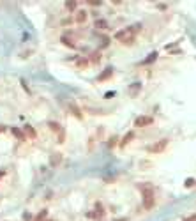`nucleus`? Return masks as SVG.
Returning a JSON list of instances; mask_svg holds the SVG:
<instances>
[{
    "mask_svg": "<svg viewBox=\"0 0 196 221\" xmlns=\"http://www.w3.org/2000/svg\"><path fill=\"white\" fill-rule=\"evenodd\" d=\"M138 25H134V27H129L125 28V30H120V32L115 34V39L117 41H120L122 44H125V46H131V44L134 43V39H136V32L134 30H138Z\"/></svg>",
    "mask_w": 196,
    "mask_h": 221,
    "instance_id": "f257e3e1",
    "label": "nucleus"
},
{
    "mask_svg": "<svg viewBox=\"0 0 196 221\" xmlns=\"http://www.w3.org/2000/svg\"><path fill=\"white\" fill-rule=\"evenodd\" d=\"M142 195H143V207H145V209H152L154 202H156V198H154V188H150V186H143Z\"/></svg>",
    "mask_w": 196,
    "mask_h": 221,
    "instance_id": "f03ea898",
    "label": "nucleus"
},
{
    "mask_svg": "<svg viewBox=\"0 0 196 221\" xmlns=\"http://www.w3.org/2000/svg\"><path fill=\"white\" fill-rule=\"evenodd\" d=\"M166 145H168V140H159L157 143L147 147V150L148 152H154V154H159V152H163V150L166 149Z\"/></svg>",
    "mask_w": 196,
    "mask_h": 221,
    "instance_id": "7ed1b4c3",
    "label": "nucleus"
},
{
    "mask_svg": "<svg viewBox=\"0 0 196 221\" xmlns=\"http://www.w3.org/2000/svg\"><path fill=\"white\" fill-rule=\"evenodd\" d=\"M152 122H154V117L143 115V117H138L136 120H134V126H136V127H145V126H150Z\"/></svg>",
    "mask_w": 196,
    "mask_h": 221,
    "instance_id": "20e7f679",
    "label": "nucleus"
},
{
    "mask_svg": "<svg viewBox=\"0 0 196 221\" xmlns=\"http://www.w3.org/2000/svg\"><path fill=\"white\" fill-rule=\"evenodd\" d=\"M48 126H49V129H51L53 133H58V140H60V142H64V129L60 127V124H57V122H49Z\"/></svg>",
    "mask_w": 196,
    "mask_h": 221,
    "instance_id": "39448f33",
    "label": "nucleus"
},
{
    "mask_svg": "<svg viewBox=\"0 0 196 221\" xmlns=\"http://www.w3.org/2000/svg\"><path fill=\"white\" fill-rule=\"evenodd\" d=\"M111 74H113V69H111V67L104 69L103 74H101V76H97V82H104V80H108V78H111Z\"/></svg>",
    "mask_w": 196,
    "mask_h": 221,
    "instance_id": "423d86ee",
    "label": "nucleus"
},
{
    "mask_svg": "<svg viewBox=\"0 0 196 221\" xmlns=\"http://www.w3.org/2000/svg\"><path fill=\"white\" fill-rule=\"evenodd\" d=\"M69 110H71L72 113H74V117H76V119H80V120L83 119V113L80 111V108H78V106L74 105V103H71V105H69Z\"/></svg>",
    "mask_w": 196,
    "mask_h": 221,
    "instance_id": "0eeeda50",
    "label": "nucleus"
},
{
    "mask_svg": "<svg viewBox=\"0 0 196 221\" xmlns=\"http://www.w3.org/2000/svg\"><path fill=\"white\" fill-rule=\"evenodd\" d=\"M76 21H78V23H85V21H87V12H85V11H78Z\"/></svg>",
    "mask_w": 196,
    "mask_h": 221,
    "instance_id": "6e6552de",
    "label": "nucleus"
},
{
    "mask_svg": "<svg viewBox=\"0 0 196 221\" xmlns=\"http://www.w3.org/2000/svg\"><path fill=\"white\" fill-rule=\"evenodd\" d=\"M62 43H64L65 46H67V48H76V44L72 43L71 39H67V37H65V35H64V37H62Z\"/></svg>",
    "mask_w": 196,
    "mask_h": 221,
    "instance_id": "1a4fd4ad",
    "label": "nucleus"
},
{
    "mask_svg": "<svg viewBox=\"0 0 196 221\" xmlns=\"http://www.w3.org/2000/svg\"><path fill=\"white\" fill-rule=\"evenodd\" d=\"M156 59H157V53L154 51V53H150V55H148L147 59L143 60V64H150V62H154V60H156Z\"/></svg>",
    "mask_w": 196,
    "mask_h": 221,
    "instance_id": "9d476101",
    "label": "nucleus"
},
{
    "mask_svg": "<svg viewBox=\"0 0 196 221\" xmlns=\"http://www.w3.org/2000/svg\"><path fill=\"white\" fill-rule=\"evenodd\" d=\"M76 4L78 2H74V0H69V2H65V7H67L69 11H74V9H76Z\"/></svg>",
    "mask_w": 196,
    "mask_h": 221,
    "instance_id": "9b49d317",
    "label": "nucleus"
},
{
    "mask_svg": "<svg viewBox=\"0 0 196 221\" xmlns=\"http://www.w3.org/2000/svg\"><path fill=\"white\" fill-rule=\"evenodd\" d=\"M25 131H27V134H28V136H32V138H35V131H34V127L27 126V127H25Z\"/></svg>",
    "mask_w": 196,
    "mask_h": 221,
    "instance_id": "f8f14e48",
    "label": "nucleus"
},
{
    "mask_svg": "<svg viewBox=\"0 0 196 221\" xmlns=\"http://www.w3.org/2000/svg\"><path fill=\"white\" fill-rule=\"evenodd\" d=\"M131 138H133V133H129V134H127V136H125V138L122 140V143H120V145H122V147H125V145H127V143L131 142Z\"/></svg>",
    "mask_w": 196,
    "mask_h": 221,
    "instance_id": "ddd939ff",
    "label": "nucleus"
},
{
    "mask_svg": "<svg viewBox=\"0 0 196 221\" xmlns=\"http://www.w3.org/2000/svg\"><path fill=\"white\" fill-rule=\"evenodd\" d=\"M87 4H90V6H101L103 2L101 0H87Z\"/></svg>",
    "mask_w": 196,
    "mask_h": 221,
    "instance_id": "4468645a",
    "label": "nucleus"
},
{
    "mask_svg": "<svg viewBox=\"0 0 196 221\" xmlns=\"http://www.w3.org/2000/svg\"><path fill=\"white\" fill-rule=\"evenodd\" d=\"M12 133H14V134H16L18 138H23V133L20 131V129H12Z\"/></svg>",
    "mask_w": 196,
    "mask_h": 221,
    "instance_id": "2eb2a0df",
    "label": "nucleus"
},
{
    "mask_svg": "<svg viewBox=\"0 0 196 221\" xmlns=\"http://www.w3.org/2000/svg\"><path fill=\"white\" fill-rule=\"evenodd\" d=\"M193 184H194V181H193V179H187V181H185V186H187V188H189V186H193Z\"/></svg>",
    "mask_w": 196,
    "mask_h": 221,
    "instance_id": "dca6fc26",
    "label": "nucleus"
},
{
    "mask_svg": "<svg viewBox=\"0 0 196 221\" xmlns=\"http://www.w3.org/2000/svg\"><path fill=\"white\" fill-rule=\"evenodd\" d=\"M115 142H117V138H113V140H110V147H115Z\"/></svg>",
    "mask_w": 196,
    "mask_h": 221,
    "instance_id": "f3484780",
    "label": "nucleus"
},
{
    "mask_svg": "<svg viewBox=\"0 0 196 221\" xmlns=\"http://www.w3.org/2000/svg\"><path fill=\"white\" fill-rule=\"evenodd\" d=\"M119 221H125V219H119Z\"/></svg>",
    "mask_w": 196,
    "mask_h": 221,
    "instance_id": "a211bd4d",
    "label": "nucleus"
}]
</instances>
